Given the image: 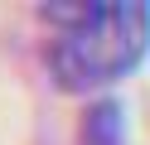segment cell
I'll use <instances>...</instances> for the list:
<instances>
[{"label":"cell","mask_w":150,"mask_h":145,"mask_svg":"<svg viewBox=\"0 0 150 145\" xmlns=\"http://www.w3.org/2000/svg\"><path fill=\"white\" fill-rule=\"evenodd\" d=\"M58 24L49 44V68L68 92L116 82L150 48V5L107 0V5H49Z\"/></svg>","instance_id":"obj_1"}]
</instances>
